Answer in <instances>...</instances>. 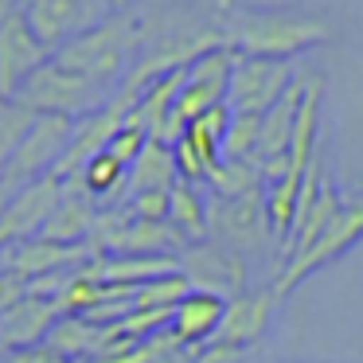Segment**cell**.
Here are the masks:
<instances>
[{
  "mask_svg": "<svg viewBox=\"0 0 363 363\" xmlns=\"http://www.w3.org/2000/svg\"><path fill=\"white\" fill-rule=\"evenodd\" d=\"M125 207H129L133 219L168 223V211H172V191H145V196H129Z\"/></svg>",
  "mask_w": 363,
  "mask_h": 363,
  "instance_id": "83f0119b",
  "label": "cell"
},
{
  "mask_svg": "<svg viewBox=\"0 0 363 363\" xmlns=\"http://www.w3.org/2000/svg\"><path fill=\"white\" fill-rule=\"evenodd\" d=\"M71 137H74V121L71 118H55V113H40L35 118V125L28 129L24 145L16 149V157L9 160V168H4V180L12 184V188H28V184L43 180V176H55L59 160L67 157V149H71Z\"/></svg>",
  "mask_w": 363,
  "mask_h": 363,
  "instance_id": "8992f818",
  "label": "cell"
},
{
  "mask_svg": "<svg viewBox=\"0 0 363 363\" xmlns=\"http://www.w3.org/2000/svg\"><path fill=\"white\" fill-rule=\"evenodd\" d=\"M168 223L180 230V238L188 246L207 242L211 235V199L203 196L199 184H176L172 188V211H168Z\"/></svg>",
  "mask_w": 363,
  "mask_h": 363,
  "instance_id": "ffe728a7",
  "label": "cell"
},
{
  "mask_svg": "<svg viewBox=\"0 0 363 363\" xmlns=\"http://www.w3.org/2000/svg\"><path fill=\"white\" fill-rule=\"evenodd\" d=\"M86 262H94L90 246H63V242H51V238H28V242H16V246H4L0 250V266L28 277V281L63 274V269H79Z\"/></svg>",
  "mask_w": 363,
  "mask_h": 363,
  "instance_id": "4fadbf2b",
  "label": "cell"
},
{
  "mask_svg": "<svg viewBox=\"0 0 363 363\" xmlns=\"http://www.w3.org/2000/svg\"><path fill=\"white\" fill-rule=\"evenodd\" d=\"M289 63H274V59H246L235 55V71H230V94L227 106L230 113H246V118H266L281 94L293 86Z\"/></svg>",
  "mask_w": 363,
  "mask_h": 363,
  "instance_id": "52a82bcc",
  "label": "cell"
},
{
  "mask_svg": "<svg viewBox=\"0 0 363 363\" xmlns=\"http://www.w3.org/2000/svg\"><path fill=\"white\" fill-rule=\"evenodd\" d=\"M102 340H106L102 324H90L86 316H59V324L51 328L48 344L55 347L59 355H67V359L86 363V359H94V355H98Z\"/></svg>",
  "mask_w": 363,
  "mask_h": 363,
  "instance_id": "44dd1931",
  "label": "cell"
},
{
  "mask_svg": "<svg viewBox=\"0 0 363 363\" xmlns=\"http://www.w3.org/2000/svg\"><path fill=\"white\" fill-rule=\"evenodd\" d=\"M347 199H352V203H359V207H363V188H355V191H352V196H347Z\"/></svg>",
  "mask_w": 363,
  "mask_h": 363,
  "instance_id": "836d02e7",
  "label": "cell"
},
{
  "mask_svg": "<svg viewBox=\"0 0 363 363\" xmlns=\"http://www.w3.org/2000/svg\"><path fill=\"white\" fill-rule=\"evenodd\" d=\"M320 98H324L320 82H305V98H301L293 137H289V172L281 176L293 188H305V176L320 160Z\"/></svg>",
  "mask_w": 363,
  "mask_h": 363,
  "instance_id": "2e32d148",
  "label": "cell"
},
{
  "mask_svg": "<svg viewBox=\"0 0 363 363\" xmlns=\"http://www.w3.org/2000/svg\"><path fill=\"white\" fill-rule=\"evenodd\" d=\"M196 285L188 281V274H168V277H157V281L141 285L133 297V308H176Z\"/></svg>",
  "mask_w": 363,
  "mask_h": 363,
  "instance_id": "484cf974",
  "label": "cell"
},
{
  "mask_svg": "<svg viewBox=\"0 0 363 363\" xmlns=\"http://www.w3.org/2000/svg\"><path fill=\"white\" fill-rule=\"evenodd\" d=\"M59 196H63V180L59 176H43V180L28 184L12 196L9 211L0 219V250L4 246L28 242V238H40L43 227H48L51 211H55Z\"/></svg>",
  "mask_w": 363,
  "mask_h": 363,
  "instance_id": "7c38bea8",
  "label": "cell"
},
{
  "mask_svg": "<svg viewBox=\"0 0 363 363\" xmlns=\"http://www.w3.org/2000/svg\"><path fill=\"white\" fill-rule=\"evenodd\" d=\"M344 199H347V196H344ZM359 238H363V207L347 199V203H344V211H340V219L332 223V227L324 230V235L316 238L313 246H305V250H301L297 258H289V262H285L281 277H277V285H274V289H277V297H289V293L297 289L301 281H308V277H313L320 266L336 262L340 254H344L347 246H355Z\"/></svg>",
  "mask_w": 363,
  "mask_h": 363,
  "instance_id": "ba28073f",
  "label": "cell"
},
{
  "mask_svg": "<svg viewBox=\"0 0 363 363\" xmlns=\"http://www.w3.org/2000/svg\"><path fill=\"white\" fill-rule=\"evenodd\" d=\"M207 184H211L215 199H238L266 188V172H262L258 160H223Z\"/></svg>",
  "mask_w": 363,
  "mask_h": 363,
  "instance_id": "603a6c76",
  "label": "cell"
},
{
  "mask_svg": "<svg viewBox=\"0 0 363 363\" xmlns=\"http://www.w3.org/2000/svg\"><path fill=\"white\" fill-rule=\"evenodd\" d=\"M230 71H235V48H230V43L199 55L196 63L188 67V82H184L180 98H176L172 121H168V129H164V145H176L184 133H188L191 121H199L203 113L227 106Z\"/></svg>",
  "mask_w": 363,
  "mask_h": 363,
  "instance_id": "277c9868",
  "label": "cell"
},
{
  "mask_svg": "<svg viewBox=\"0 0 363 363\" xmlns=\"http://www.w3.org/2000/svg\"><path fill=\"white\" fill-rule=\"evenodd\" d=\"M63 308L51 297H24L16 308L0 313V347L4 352H24V347L48 344L51 328L59 324Z\"/></svg>",
  "mask_w": 363,
  "mask_h": 363,
  "instance_id": "9a60e30c",
  "label": "cell"
},
{
  "mask_svg": "<svg viewBox=\"0 0 363 363\" xmlns=\"http://www.w3.org/2000/svg\"><path fill=\"white\" fill-rule=\"evenodd\" d=\"M20 9H24V20L35 32V40L55 55L82 32L110 20L113 4L110 0H20Z\"/></svg>",
  "mask_w": 363,
  "mask_h": 363,
  "instance_id": "5b68a950",
  "label": "cell"
},
{
  "mask_svg": "<svg viewBox=\"0 0 363 363\" xmlns=\"http://www.w3.org/2000/svg\"><path fill=\"white\" fill-rule=\"evenodd\" d=\"M180 184V164H176V149L164 141H149L137 164L129 168V196H145V191H172ZM125 196V199H129Z\"/></svg>",
  "mask_w": 363,
  "mask_h": 363,
  "instance_id": "d6986e66",
  "label": "cell"
},
{
  "mask_svg": "<svg viewBox=\"0 0 363 363\" xmlns=\"http://www.w3.org/2000/svg\"><path fill=\"white\" fill-rule=\"evenodd\" d=\"M196 363H246V347H230V344L211 340V344H203L196 352Z\"/></svg>",
  "mask_w": 363,
  "mask_h": 363,
  "instance_id": "f546056e",
  "label": "cell"
},
{
  "mask_svg": "<svg viewBox=\"0 0 363 363\" xmlns=\"http://www.w3.org/2000/svg\"><path fill=\"white\" fill-rule=\"evenodd\" d=\"M24 297H32V281L0 266V313H9V308H16Z\"/></svg>",
  "mask_w": 363,
  "mask_h": 363,
  "instance_id": "f1b7e54d",
  "label": "cell"
},
{
  "mask_svg": "<svg viewBox=\"0 0 363 363\" xmlns=\"http://www.w3.org/2000/svg\"><path fill=\"white\" fill-rule=\"evenodd\" d=\"M227 129H230V106H219V110L203 113L199 121H191L188 133H184L180 141H188L191 152L203 160L207 172H215V168L223 164V141H227Z\"/></svg>",
  "mask_w": 363,
  "mask_h": 363,
  "instance_id": "7402d4cb",
  "label": "cell"
},
{
  "mask_svg": "<svg viewBox=\"0 0 363 363\" xmlns=\"http://www.w3.org/2000/svg\"><path fill=\"white\" fill-rule=\"evenodd\" d=\"M98 215H102L98 211V199L86 191L82 176L63 180V196H59V203H55V211H51L40 238H51V242H63V246H90Z\"/></svg>",
  "mask_w": 363,
  "mask_h": 363,
  "instance_id": "5bb4252c",
  "label": "cell"
},
{
  "mask_svg": "<svg viewBox=\"0 0 363 363\" xmlns=\"http://www.w3.org/2000/svg\"><path fill=\"white\" fill-rule=\"evenodd\" d=\"M141 48V20L133 12H113L110 20H102L98 28L82 32L79 40H71L63 51H55V63L71 74H82L90 82L118 90L129 79L133 55Z\"/></svg>",
  "mask_w": 363,
  "mask_h": 363,
  "instance_id": "6da1fadb",
  "label": "cell"
},
{
  "mask_svg": "<svg viewBox=\"0 0 363 363\" xmlns=\"http://www.w3.org/2000/svg\"><path fill=\"white\" fill-rule=\"evenodd\" d=\"M35 118H40V113H32L28 106L4 102V98H0V172H4L9 160L16 157V149L24 145V137H28V129L35 125Z\"/></svg>",
  "mask_w": 363,
  "mask_h": 363,
  "instance_id": "d4e9b609",
  "label": "cell"
},
{
  "mask_svg": "<svg viewBox=\"0 0 363 363\" xmlns=\"http://www.w3.org/2000/svg\"><path fill=\"white\" fill-rule=\"evenodd\" d=\"M118 90L102 86V82H90V79H82V74H71V71H63L55 59H48V63L24 82V90L16 94V102L28 106L32 113H55V118L82 121L94 110H102Z\"/></svg>",
  "mask_w": 363,
  "mask_h": 363,
  "instance_id": "3957f363",
  "label": "cell"
},
{
  "mask_svg": "<svg viewBox=\"0 0 363 363\" xmlns=\"http://www.w3.org/2000/svg\"><path fill=\"white\" fill-rule=\"evenodd\" d=\"M328 40H332L328 24H320L316 16H305L297 9H262L242 20L230 48H235V55H246V59L289 63L293 55H301L308 48H320Z\"/></svg>",
  "mask_w": 363,
  "mask_h": 363,
  "instance_id": "7a4b0ae2",
  "label": "cell"
},
{
  "mask_svg": "<svg viewBox=\"0 0 363 363\" xmlns=\"http://www.w3.org/2000/svg\"><path fill=\"white\" fill-rule=\"evenodd\" d=\"M277 305V289H246L242 297L227 301V316H223V328H219V344H230V347H246L250 352L254 344L262 340L269 324V313Z\"/></svg>",
  "mask_w": 363,
  "mask_h": 363,
  "instance_id": "e0dca14e",
  "label": "cell"
},
{
  "mask_svg": "<svg viewBox=\"0 0 363 363\" xmlns=\"http://www.w3.org/2000/svg\"><path fill=\"white\" fill-rule=\"evenodd\" d=\"M223 316H227V297L191 289L172 313V336L180 340L184 347L211 344V340L219 336V328H223Z\"/></svg>",
  "mask_w": 363,
  "mask_h": 363,
  "instance_id": "ac0fdd59",
  "label": "cell"
},
{
  "mask_svg": "<svg viewBox=\"0 0 363 363\" xmlns=\"http://www.w3.org/2000/svg\"><path fill=\"white\" fill-rule=\"evenodd\" d=\"M0 363H74V359L59 355L51 344H40V347H24V352H4Z\"/></svg>",
  "mask_w": 363,
  "mask_h": 363,
  "instance_id": "4dcf8cb0",
  "label": "cell"
},
{
  "mask_svg": "<svg viewBox=\"0 0 363 363\" xmlns=\"http://www.w3.org/2000/svg\"><path fill=\"white\" fill-rule=\"evenodd\" d=\"M51 59V51L35 40V32L28 28L24 9H16L4 24H0V98L16 102V94L24 90V82Z\"/></svg>",
  "mask_w": 363,
  "mask_h": 363,
  "instance_id": "30bf717a",
  "label": "cell"
},
{
  "mask_svg": "<svg viewBox=\"0 0 363 363\" xmlns=\"http://www.w3.org/2000/svg\"><path fill=\"white\" fill-rule=\"evenodd\" d=\"M149 141H152V137L145 133V129L137 125L133 118H129L125 125H121V133L110 141V149H106V152H110L113 160H121L125 168H133V164H137V157L145 152V145H149Z\"/></svg>",
  "mask_w": 363,
  "mask_h": 363,
  "instance_id": "4316f807",
  "label": "cell"
},
{
  "mask_svg": "<svg viewBox=\"0 0 363 363\" xmlns=\"http://www.w3.org/2000/svg\"><path fill=\"white\" fill-rule=\"evenodd\" d=\"M184 274H188V281L196 285V289L203 293H219V297L235 301L246 293V262L238 250H230V246L215 242V238H207V242L199 246H188V254H184Z\"/></svg>",
  "mask_w": 363,
  "mask_h": 363,
  "instance_id": "8fae6325",
  "label": "cell"
},
{
  "mask_svg": "<svg viewBox=\"0 0 363 363\" xmlns=\"http://www.w3.org/2000/svg\"><path fill=\"white\" fill-rule=\"evenodd\" d=\"M211 235L215 242L230 246V250H262L266 238H274L266 211V188L250 191L238 199H211Z\"/></svg>",
  "mask_w": 363,
  "mask_h": 363,
  "instance_id": "9c48e42d",
  "label": "cell"
},
{
  "mask_svg": "<svg viewBox=\"0 0 363 363\" xmlns=\"http://www.w3.org/2000/svg\"><path fill=\"white\" fill-rule=\"evenodd\" d=\"M82 184H86V191L98 203H102V199L113 203L118 191H129V168L121 164V160H113L110 152H98V157L82 168Z\"/></svg>",
  "mask_w": 363,
  "mask_h": 363,
  "instance_id": "cb8c5ba5",
  "label": "cell"
},
{
  "mask_svg": "<svg viewBox=\"0 0 363 363\" xmlns=\"http://www.w3.org/2000/svg\"><path fill=\"white\" fill-rule=\"evenodd\" d=\"M16 9H20V0H0V24H4V20H9Z\"/></svg>",
  "mask_w": 363,
  "mask_h": 363,
  "instance_id": "1f68e13d",
  "label": "cell"
},
{
  "mask_svg": "<svg viewBox=\"0 0 363 363\" xmlns=\"http://www.w3.org/2000/svg\"><path fill=\"white\" fill-rule=\"evenodd\" d=\"M113 4V12H129V4H133V0H110Z\"/></svg>",
  "mask_w": 363,
  "mask_h": 363,
  "instance_id": "d6a6232c",
  "label": "cell"
}]
</instances>
